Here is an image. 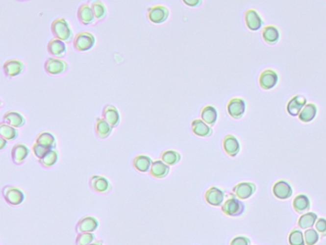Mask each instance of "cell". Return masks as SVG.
I'll return each instance as SVG.
<instances>
[{
    "label": "cell",
    "mask_w": 326,
    "mask_h": 245,
    "mask_svg": "<svg viewBox=\"0 0 326 245\" xmlns=\"http://www.w3.org/2000/svg\"><path fill=\"white\" fill-rule=\"evenodd\" d=\"M51 31L56 39L64 42H70L73 39V31L69 23L63 18H59L52 22Z\"/></svg>",
    "instance_id": "obj_1"
},
{
    "label": "cell",
    "mask_w": 326,
    "mask_h": 245,
    "mask_svg": "<svg viewBox=\"0 0 326 245\" xmlns=\"http://www.w3.org/2000/svg\"><path fill=\"white\" fill-rule=\"evenodd\" d=\"M221 211L229 217H239L245 212V204L231 193L229 198L222 205Z\"/></svg>",
    "instance_id": "obj_2"
},
{
    "label": "cell",
    "mask_w": 326,
    "mask_h": 245,
    "mask_svg": "<svg viewBox=\"0 0 326 245\" xmlns=\"http://www.w3.org/2000/svg\"><path fill=\"white\" fill-rule=\"evenodd\" d=\"M96 43V39L94 35L88 32H80L75 37L73 45L75 50L78 52H86L91 50Z\"/></svg>",
    "instance_id": "obj_3"
},
{
    "label": "cell",
    "mask_w": 326,
    "mask_h": 245,
    "mask_svg": "<svg viewBox=\"0 0 326 245\" xmlns=\"http://www.w3.org/2000/svg\"><path fill=\"white\" fill-rule=\"evenodd\" d=\"M2 196L5 201L12 206L20 205L25 199L24 193L19 188L11 185L5 186L2 189Z\"/></svg>",
    "instance_id": "obj_4"
},
{
    "label": "cell",
    "mask_w": 326,
    "mask_h": 245,
    "mask_svg": "<svg viewBox=\"0 0 326 245\" xmlns=\"http://www.w3.org/2000/svg\"><path fill=\"white\" fill-rule=\"evenodd\" d=\"M170 17L169 9L164 5H155L148 9V19L151 23L161 24Z\"/></svg>",
    "instance_id": "obj_5"
},
{
    "label": "cell",
    "mask_w": 326,
    "mask_h": 245,
    "mask_svg": "<svg viewBox=\"0 0 326 245\" xmlns=\"http://www.w3.org/2000/svg\"><path fill=\"white\" fill-rule=\"evenodd\" d=\"M68 69V64L66 61L57 59V58H49L44 63V70L47 74L52 76H57L64 73Z\"/></svg>",
    "instance_id": "obj_6"
},
{
    "label": "cell",
    "mask_w": 326,
    "mask_h": 245,
    "mask_svg": "<svg viewBox=\"0 0 326 245\" xmlns=\"http://www.w3.org/2000/svg\"><path fill=\"white\" fill-rule=\"evenodd\" d=\"M246 110L245 101L241 98H232L227 104V111L231 118L240 119Z\"/></svg>",
    "instance_id": "obj_7"
},
{
    "label": "cell",
    "mask_w": 326,
    "mask_h": 245,
    "mask_svg": "<svg viewBox=\"0 0 326 245\" xmlns=\"http://www.w3.org/2000/svg\"><path fill=\"white\" fill-rule=\"evenodd\" d=\"M256 191V186L251 182H241L232 188V194L239 199H248Z\"/></svg>",
    "instance_id": "obj_8"
},
{
    "label": "cell",
    "mask_w": 326,
    "mask_h": 245,
    "mask_svg": "<svg viewBox=\"0 0 326 245\" xmlns=\"http://www.w3.org/2000/svg\"><path fill=\"white\" fill-rule=\"evenodd\" d=\"M204 197H205V201L208 204L214 206V207H218V206H221L223 203L225 194L222 190H220L217 187H211L206 191Z\"/></svg>",
    "instance_id": "obj_9"
},
{
    "label": "cell",
    "mask_w": 326,
    "mask_h": 245,
    "mask_svg": "<svg viewBox=\"0 0 326 245\" xmlns=\"http://www.w3.org/2000/svg\"><path fill=\"white\" fill-rule=\"evenodd\" d=\"M89 187L99 194H105L111 190L109 180L101 175H92L89 179Z\"/></svg>",
    "instance_id": "obj_10"
},
{
    "label": "cell",
    "mask_w": 326,
    "mask_h": 245,
    "mask_svg": "<svg viewBox=\"0 0 326 245\" xmlns=\"http://www.w3.org/2000/svg\"><path fill=\"white\" fill-rule=\"evenodd\" d=\"M278 82V76L277 74L272 70V69H266L264 70L260 76H259V85L264 90H270L274 88L276 83Z\"/></svg>",
    "instance_id": "obj_11"
},
{
    "label": "cell",
    "mask_w": 326,
    "mask_h": 245,
    "mask_svg": "<svg viewBox=\"0 0 326 245\" xmlns=\"http://www.w3.org/2000/svg\"><path fill=\"white\" fill-rule=\"evenodd\" d=\"M99 227V221L96 218L91 216L83 217L78 220L76 225V232L77 233H93Z\"/></svg>",
    "instance_id": "obj_12"
},
{
    "label": "cell",
    "mask_w": 326,
    "mask_h": 245,
    "mask_svg": "<svg viewBox=\"0 0 326 245\" xmlns=\"http://www.w3.org/2000/svg\"><path fill=\"white\" fill-rule=\"evenodd\" d=\"M306 98L301 95H296L290 99L287 103V112L293 117L299 116L306 105Z\"/></svg>",
    "instance_id": "obj_13"
},
{
    "label": "cell",
    "mask_w": 326,
    "mask_h": 245,
    "mask_svg": "<svg viewBox=\"0 0 326 245\" xmlns=\"http://www.w3.org/2000/svg\"><path fill=\"white\" fill-rule=\"evenodd\" d=\"M273 194L274 196L281 200H285L287 198H290L293 195V190L290 184L284 181V180H279L276 181L273 186Z\"/></svg>",
    "instance_id": "obj_14"
},
{
    "label": "cell",
    "mask_w": 326,
    "mask_h": 245,
    "mask_svg": "<svg viewBox=\"0 0 326 245\" xmlns=\"http://www.w3.org/2000/svg\"><path fill=\"white\" fill-rule=\"evenodd\" d=\"M24 64L19 60H8L3 65V71L9 78L18 77L23 72Z\"/></svg>",
    "instance_id": "obj_15"
},
{
    "label": "cell",
    "mask_w": 326,
    "mask_h": 245,
    "mask_svg": "<svg viewBox=\"0 0 326 245\" xmlns=\"http://www.w3.org/2000/svg\"><path fill=\"white\" fill-rule=\"evenodd\" d=\"M77 17L78 21L82 25H89V24L93 23L96 19L95 15L93 13V10L88 3L81 4L78 7Z\"/></svg>",
    "instance_id": "obj_16"
},
{
    "label": "cell",
    "mask_w": 326,
    "mask_h": 245,
    "mask_svg": "<svg viewBox=\"0 0 326 245\" xmlns=\"http://www.w3.org/2000/svg\"><path fill=\"white\" fill-rule=\"evenodd\" d=\"M223 148L229 156L235 157L240 151V145L235 136L228 134L223 139Z\"/></svg>",
    "instance_id": "obj_17"
},
{
    "label": "cell",
    "mask_w": 326,
    "mask_h": 245,
    "mask_svg": "<svg viewBox=\"0 0 326 245\" xmlns=\"http://www.w3.org/2000/svg\"><path fill=\"white\" fill-rule=\"evenodd\" d=\"M171 172V168L169 165L165 163L162 160H155L151 164L150 173V175L157 178V179H163L165 178Z\"/></svg>",
    "instance_id": "obj_18"
},
{
    "label": "cell",
    "mask_w": 326,
    "mask_h": 245,
    "mask_svg": "<svg viewBox=\"0 0 326 245\" xmlns=\"http://www.w3.org/2000/svg\"><path fill=\"white\" fill-rule=\"evenodd\" d=\"M102 118L108 122L112 127L119 125L121 117L117 107L111 104H106L102 109Z\"/></svg>",
    "instance_id": "obj_19"
},
{
    "label": "cell",
    "mask_w": 326,
    "mask_h": 245,
    "mask_svg": "<svg viewBox=\"0 0 326 245\" xmlns=\"http://www.w3.org/2000/svg\"><path fill=\"white\" fill-rule=\"evenodd\" d=\"M30 150L28 147L24 144H17L13 147L11 151L12 160L16 165H21L28 157Z\"/></svg>",
    "instance_id": "obj_20"
},
{
    "label": "cell",
    "mask_w": 326,
    "mask_h": 245,
    "mask_svg": "<svg viewBox=\"0 0 326 245\" xmlns=\"http://www.w3.org/2000/svg\"><path fill=\"white\" fill-rule=\"evenodd\" d=\"M192 131L194 135L202 138H208L212 134L211 126L200 119H195L192 121Z\"/></svg>",
    "instance_id": "obj_21"
},
{
    "label": "cell",
    "mask_w": 326,
    "mask_h": 245,
    "mask_svg": "<svg viewBox=\"0 0 326 245\" xmlns=\"http://www.w3.org/2000/svg\"><path fill=\"white\" fill-rule=\"evenodd\" d=\"M47 50L50 55L54 58L60 59L63 58L66 54V45L64 41H60L58 39H53L48 42Z\"/></svg>",
    "instance_id": "obj_22"
},
{
    "label": "cell",
    "mask_w": 326,
    "mask_h": 245,
    "mask_svg": "<svg viewBox=\"0 0 326 245\" xmlns=\"http://www.w3.org/2000/svg\"><path fill=\"white\" fill-rule=\"evenodd\" d=\"M245 22L246 26L251 31H258L263 24L262 19L260 18L259 14L252 9H249L245 13Z\"/></svg>",
    "instance_id": "obj_23"
},
{
    "label": "cell",
    "mask_w": 326,
    "mask_h": 245,
    "mask_svg": "<svg viewBox=\"0 0 326 245\" xmlns=\"http://www.w3.org/2000/svg\"><path fill=\"white\" fill-rule=\"evenodd\" d=\"M2 122L10 124L16 128L21 127L25 124V118L21 115L20 112L17 111H8L3 116Z\"/></svg>",
    "instance_id": "obj_24"
},
{
    "label": "cell",
    "mask_w": 326,
    "mask_h": 245,
    "mask_svg": "<svg viewBox=\"0 0 326 245\" xmlns=\"http://www.w3.org/2000/svg\"><path fill=\"white\" fill-rule=\"evenodd\" d=\"M112 126L103 118H97L95 123V132L99 139H106L112 131Z\"/></svg>",
    "instance_id": "obj_25"
},
{
    "label": "cell",
    "mask_w": 326,
    "mask_h": 245,
    "mask_svg": "<svg viewBox=\"0 0 326 245\" xmlns=\"http://www.w3.org/2000/svg\"><path fill=\"white\" fill-rule=\"evenodd\" d=\"M132 164H133V167L136 171H138L140 172H148L150 170L152 160L148 155L139 154L133 158Z\"/></svg>",
    "instance_id": "obj_26"
},
{
    "label": "cell",
    "mask_w": 326,
    "mask_h": 245,
    "mask_svg": "<svg viewBox=\"0 0 326 245\" xmlns=\"http://www.w3.org/2000/svg\"><path fill=\"white\" fill-rule=\"evenodd\" d=\"M201 120L209 125H214L218 118V113L213 105H206L201 110Z\"/></svg>",
    "instance_id": "obj_27"
},
{
    "label": "cell",
    "mask_w": 326,
    "mask_h": 245,
    "mask_svg": "<svg viewBox=\"0 0 326 245\" xmlns=\"http://www.w3.org/2000/svg\"><path fill=\"white\" fill-rule=\"evenodd\" d=\"M262 37L266 43L273 45L279 41L280 34H279V31L277 30V28H276L275 26H272V25H268V26L264 27V29L262 31Z\"/></svg>",
    "instance_id": "obj_28"
},
{
    "label": "cell",
    "mask_w": 326,
    "mask_h": 245,
    "mask_svg": "<svg viewBox=\"0 0 326 245\" xmlns=\"http://www.w3.org/2000/svg\"><path fill=\"white\" fill-rule=\"evenodd\" d=\"M36 143L44 146L50 149H55L56 146H57L56 137L52 133L47 132V131H43V132L39 133L36 139Z\"/></svg>",
    "instance_id": "obj_29"
},
{
    "label": "cell",
    "mask_w": 326,
    "mask_h": 245,
    "mask_svg": "<svg viewBox=\"0 0 326 245\" xmlns=\"http://www.w3.org/2000/svg\"><path fill=\"white\" fill-rule=\"evenodd\" d=\"M310 199L305 195H299L295 197L293 201V208L299 214H303L310 209Z\"/></svg>",
    "instance_id": "obj_30"
},
{
    "label": "cell",
    "mask_w": 326,
    "mask_h": 245,
    "mask_svg": "<svg viewBox=\"0 0 326 245\" xmlns=\"http://www.w3.org/2000/svg\"><path fill=\"white\" fill-rule=\"evenodd\" d=\"M318 112V108L314 103H308L299 115V119L302 122H309L314 120Z\"/></svg>",
    "instance_id": "obj_31"
},
{
    "label": "cell",
    "mask_w": 326,
    "mask_h": 245,
    "mask_svg": "<svg viewBox=\"0 0 326 245\" xmlns=\"http://www.w3.org/2000/svg\"><path fill=\"white\" fill-rule=\"evenodd\" d=\"M0 136L7 141H13L18 138L19 131L16 127L5 122L0 123Z\"/></svg>",
    "instance_id": "obj_32"
},
{
    "label": "cell",
    "mask_w": 326,
    "mask_h": 245,
    "mask_svg": "<svg viewBox=\"0 0 326 245\" xmlns=\"http://www.w3.org/2000/svg\"><path fill=\"white\" fill-rule=\"evenodd\" d=\"M161 160L169 166H174L181 160V154L173 149H166L161 153Z\"/></svg>",
    "instance_id": "obj_33"
},
{
    "label": "cell",
    "mask_w": 326,
    "mask_h": 245,
    "mask_svg": "<svg viewBox=\"0 0 326 245\" xmlns=\"http://www.w3.org/2000/svg\"><path fill=\"white\" fill-rule=\"evenodd\" d=\"M90 6L93 10V13L95 15L98 21H102L106 16V7L100 0H89Z\"/></svg>",
    "instance_id": "obj_34"
},
{
    "label": "cell",
    "mask_w": 326,
    "mask_h": 245,
    "mask_svg": "<svg viewBox=\"0 0 326 245\" xmlns=\"http://www.w3.org/2000/svg\"><path fill=\"white\" fill-rule=\"evenodd\" d=\"M317 220H318V216L315 213L309 212L306 214H303L300 218V220L298 221V225L301 229H309V228L313 227V225L315 224Z\"/></svg>",
    "instance_id": "obj_35"
},
{
    "label": "cell",
    "mask_w": 326,
    "mask_h": 245,
    "mask_svg": "<svg viewBox=\"0 0 326 245\" xmlns=\"http://www.w3.org/2000/svg\"><path fill=\"white\" fill-rule=\"evenodd\" d=\"M58 158V151L56 149H51L41 159H39V162L43 168L49 169L57 163Z\"/></svg>",
    "instance_id": "obj_36"
},
{
    "label": "cell",
    "mask_w": 326,
    "mask_h": 245,
    "mask_svg": "<svg viewBox=\"0 0 326 245\" xmlns=\"http://www.w3.org/2000/svg\"><path fill=\"white\" fill-rule=\"evenodd\" d=\"M288 242L290 245H305L304 235L302 234V232L301 230L295 228L291 231Z\"/></svg>",
    "instance_id": "obj_37"
},
{
    "label": "cell",
    "mask_w": 326,
    "mask_h": 245,
    "mask_svg": "<svg viewBox=\"0 0 326 245\" xmlns=\"http://www.w3.org/2000/svg\"><path fill=\"white\" fill-rule=\"evenodd\" d=\"M304 241L306 245H315L320 241V236L318 231L312 228H309L304 233Z\"/></svg>",
    "instance_id": "obj_38"
},
{
    "label": "cell",
    "mask_w": 326,
    "mask_h": 245,
    "mask_svg": "<svg viewBox=\"0 0 326 245\" xmlns=\"http://www.w3.org/2000/svg\"><path fill=\"white\" fill-rule=\"evenodd\" d=\"M95 241L93 233H79L76 239V245H89Z\"/></svg>",
    "instance_id": "obj_39"
},
{
    "label": "cell",
    "mask_w": 326,
    "mask_h": 245,
    "mask_svg": "<svg viewBox=\"0 0 326 245\" xmlns=\"http://www.w3.org/2000/svg\"><path fill=\"white\" fill-rule=\"evenodd\" d=\"M32 150L34 152V155L39 160V159H41L51 149L48 148V147H44V146H41L39 144L35 143L33 145Z\"/></svg>",
    "instance_id": "obj_40"
},
{
    "label": "cell",
    "mask_w": 326,
    "mask_h": 245,
    "mask_svg": "<svg viewBox=\"0 0 326 245\" xmlns=\"http://www.w3.org/2000/svg\"><path fill=\"white\" fill-rule=\"evenodd\" d=\"M316 229L319 233H321L322 237H326V219H319L316 221Z\"/></svg>",
    "instance_id": "obj_41"
},
{
    "label": "cell",
    "mask_w": 326,
    "mask_h": 245,
    "mask_svg": "<svg viewBox=\"0 0 326 245\" xmlns=\"http://www.w3.org/2000/svg\"><path fill=\"white\" fill-rule=\"evenodd\" d=\"M251 245V241L249 238L244 237V236H238L235 237L231 240L230 245Z\"/></svg>",
    "instance_id": "obj_42"
},
{
    "label": "cell",
    "mask_w": 326,
    "mask_h": 245,
    "mask_svg": "<svg viewBox=\"0 0 326 245\" xmlns=\"http://www.w3.org/2000/svg\"><path fill=\"white\" fill-rule=\"evenodd\" d=\"M182 2L191 8H196L199 7L202 4V0H182Z\"/></svg>",
    "instance_id": "obj_43"
},
{
    "label": "cell",
    "mask_w": 326,
    "mask_h": 245,
    "mask_svg": "<svg viewBox=\"0 0 326 245\" xmlns=\"http://www.w3.org/2000/svg\"><path fill=\"white\" fill-rule=\"evenodd\" d=\"M0 142H1V145H0V149L2 150L6 146H7V143H8V141L6 140V139H4V138H0Z\"/></svg>",
    "instance_id": "obj_44"
},
{
    "label": "cell",
    "mask_w": 326,
    "mask_h": 245,
    "mask_svg": "<svg viewBox=\"0 0 326 245\" xmlns=\"http://www.w3.org/2000/svg\"><path fill=\"white\" fill-rule=\"evenodd\" d=\"M102 245V242L101 241H98L96 243H92L91 245Z\"/></svg>",
    "instance_id": "obj_45"
}]
</instances>
